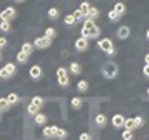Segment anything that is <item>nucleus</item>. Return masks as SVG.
I'll return each instance as SVG.
<instances>
[{
	"mask_svg": "<svg viewBox=\"0 0 149 140\" xmlns=\"http://www.w3.org/2000/svg\"><path fill=\"white\" fill-rule=\"evenodd\" d=\"M101 35V30L99 26L95 24V21H90V19H85L83 21V26H81V38H99Z\"/></svg>",
	"mask_w": 149,
	"mask_h": 140,
	"instance_id": "1",
	"label": "nucleus"
},
{
	"mask_svg": "<svg viewBox=\"0 0 149 140\" xmlns=\"http://www.w3.org/2000/svg\"><path fill=\"white\" fill-rule=\"evenodd\" d=\"M57 83L63 88H66L70 85V73L66 68H57Z\"/></svg>",
	"mask_w": 149,
	"mask_h": 140,
	"instance_id": "2",
	"label": "nucleus"
},
{
	"mask_svg": "<svg viewBox=\"0 0 149 140\" xmlns=\"http://www.w3.org/2000/svg\"><path fill=\"white\" fill-rule=\"evenodd\" d=\"M102 74H104L108 80L116 78V74H118V68H116V64H114V62H111V61H108V62L102 66Z\"/></svg>",
	"mask_w": 149,
	"mask_h": 140,
	"instance_id": "3",
	"label": "nucleus"
},
{
	"mask_svg": "<svg viewBox=\"0 0 149 140\" xmlns=\"http://www.w3.org/2000/svg\"><path fill=\"white\" fill-rule=\"evenodd\" d=\"M102 52H106L108 55H114L116 54V50H114V47H113V42L109 38H102V40H99V45H97Z\"/></svg>",
	"mask_w": 149,
	"mask_h": 140,
	"instance_id": "4",
	"label": "nucleus"
},
{
	"mask_svg": "<svg viewBox=\"0 0 149 140\" xmlns=\"http://www.w3.org/2000/svg\"><path fill=\"white\" fill-rule=\"evenodd\" d=\"M16 73V64H12V62H7L2 69H0V78L2 80H9L12 74Z\"/></svg>",
	"mask_w": 149,
	"mask_h": 140,
	"instance_id": "5",
	"label": "nucleus"
},
{
	"mask_svg": "<svg viewBox=\"0 0 149 140\" xmlns=\"http://www.w3.org/2000/svg\"><path fill=\"white\" fill-rule=\"evenodd\" d=\"M16 17V9L14 7H7L0 12V21H12Z\"/></svg>",
	"mask_w": 149,
	"mask_h": 140,
	"instance_id": "6",
	"label": "nucleus"
},
{
	"mask_svg": "<svg viewBox=\"0 0 149 140\" xmlns=\"http://www.w3.org/2000/svg\"><path fill=\"white\" fill-rule=\"evenodd\" d=\"M50 43H52V40H49L45 36H38L37 40L33 42V47H37V49H49Z\"/></svg>",
	"mask_w": 149,
	"mask_h": 140,
	"instance_id": "7",
	"label": "nucleus"
},
{
	"mask_svg": "<svg viewBox=\"0 0 149 140\" xmlns=\"http://www.w3.org/2000/svg\"><path fill=\"white\" fill-rule=\"evenodd\" d=\"M74 47H76V50H78V52H85V50L88 49V40L80 36V38L74 42Z\"/></svg>",
	"mask_w": 149,
	"mask_h": 140,
	"instance_id": "8",
	"label": "nucleus"
},
{
	"mask_svg": "<svg viewBox=\"0 0 149 140\" xmlns=\"http://www.w3.org/2000/svg\"><path fill=\"white\" fill-rule=\"evenodd\" d=\"M111 125L114 128H123V125H125V116L123 114H114L111 119Z\"/></svg>",
	"mask_w": 149,
	"mask_h": 140,
	"instance_id": "9",
	"label": "nucleus"
},
{
	"mask_svg": "<svg viewBox=\"0 0 149 140\" xmlns=\"http://www.w3.org/2000/svg\"><path fill=\"white\" fill-rule=\"evenodd\" d=\"M30 78L31 80H40L42 78V68L35 64V66H31V69H30Z\"/></svg>",
	"mask_w": 149,
	"mask_h": 140,
	"instance_id": "10",
	"label": "nucleus"
},
{
	"mask_svg": "<svg viewBox=\"0 0 149 140\" xmlns=\"http://www.w3.org/2000/svg\"><path fill=\"white\" fill-rule=\"evenodd\" d=\"M113 10H114L118 16H123V14L127 12V5H125L123 2H116V3L113 5Z\"/></svg>",
	"mask_w": 149,
	"mask_h": 140,
	"instance_id": "11",
	"label": "nucleus"
},
{
	"mask_svg": "<svg viewBox=\"0 0 149 140\" xmlns=\"http://www.w3.org/2000/svg\"><path fill=\"white\" fill-rule=\"evenodd\" d=\"M56 130H57V126H43V137L45 139H54Z\"/></svg>",
	"mask_w": 149,
	"mask_h": 140,
	"instance_id": "12",
	"label": "nucleus"
},
{
	"mask_svg": "<svg viewBox=\"0 0 149 140\" xmlns=\"http://www.w3.org/2000/svg\"><path fill=\"white\" fill-rule=\"evenodd\" d=\"M116 35H118L120 40H125V38H128V36H130V28H128V26H120Z\"/></svg>",
	"mask_w": 149,
	"mask_h": 140,
	"instance_id": "13",
	"label": "nucleus"
},
{
	"mask_svg": "<svg viewBox=\"0 0 149 140\" xmlns=\"http://www.w3.org/2000/svg\"><path fill=\"white\" fill-rule=\"evenodd\" d=\"M33 49H35V47H33V43H30V42H26V43H23V45H21V52H23V54H26L28 57L33 54Z\"/></svg>",
	"mask_w": 149,
	"mask_h": 140,
	"instance_id": "14",
	"label": "nucleus"
},
{
	"mask_svg": "<svg viewBox=\"0 0 149 140\" xmlns=\"http://www.w3.org/2000/svg\"><path fill=\"white\" fill-rule=\"evenodd\" d=\"M68 71H70L71 74H74V76H78V74L81 73V64H80V62H71L70 68H68Z\"/></svg>",
	"mask_w": 149,
	"mask_h": 140,
	"instance_id": "15",
	"label": "nucleus"
},
{
	"mask_svg": "<svg viewBox=\"0 0 149 140\" xmlns=\"http://www.w3.org/2000/svg\"><path fill=\"white\" fill-rule=\"evenodd\" d=\"M99 17V9H95V7H90V10L87 12V16H85V19H90V21H95Z\"/></svg>",
	"mask_w": 149,
	"mask_h": 140,
	"instance_id": "16",
	"label": "nucleus"
},
{
	"mask_svg": "<svg viewBox=\"0 0 149 140\" xmlns=\"http://www.w3.org/2000/svg\"><path fill=\"white\" fill-rule=\"evenodd\" d=\"M95 125L101 126V128L106 126V125H108V118H106V114H101V112H99V114L95 116Z\"/></svg>",
	"mask_w": 149,
	"mask_h": 140,
	"instance_id": "17",
	"label": "nucleus"
},
{
	"mask_svg": "<svg viewBox=\"0 0 149 140\" xmlns=\"http://www.w3.org/2000/svg\"><path fill=\"white\" fill-rule=\"evenodd\" d=\"M123 128L128 130V132H134V130H135V121H134V118H125V125H123Z\"/></svg>",
	"mask_w": 149,
	"mask_h": 140,
	"instance_id": "18",
	"label": "nucleus"
},
{
	"mask_svg": "<svg viewBox=\"0 0 149 140\" xmlns=\"http://www.w3.org/2000/svg\"><path fill=\"white\" fill-rule=\"evenodd\" d=\"M54 139H57V140H66L68 139V132L64 130V128H57L56 130V137Z\"/></svg>",
	"mask_w": 149,
	"mask_h": 140,
	"instance_id": "19",
	"label": "nucleus"
},
{
	"mask_svg": "<svg viewBox=\"0 0 149 140\" xmlns=\"http://www.w3.org/2000/svg\"><path fill=\"white\" fill-rule=\"evenodd\" d=\"M43 36H45V38H49V40H52V38H56V36H57V30H56V28H47V30L43 31Z\"/></svg>",
	"mask_w": 149,
	"mask_h": 140,
	"instance_id": "20",
	"label": "nucleus"
},
{
	"mask_svg": "<svg viewBox=\"0 0 149 140\" xmlns=\"http://www.w3.org/2000/svg\"><path fill=\"white\" fill-rule=\"evenodd\" d=\"M45 123H47V116H45V114H37V116H35V125L45 126Z\"/></svg>",
	"mask_w": 149,
	"mask_h": 140,
	"instance_id": "21",
	"label": "nucleus"
},
{
	"mask_svg": "<svg viewBox=\"0 0 149 140\" xmlns=\"http://www.w3.org/2000/svg\"><path fill=\"white\" fill-rule=\"evenodd\" d=\"M5 99H7V102H9V105L17 104V102H19V97H17V94H14V92H12V94H9V95H7Z\"/></svg>",
	"mask_w": 149,
	"mask_h": 140,
	"instance_id": "22",
	"label": "nucleus"
},
{
	"mask_svg": "<svg viewBox=\"0 0 149 140\" xmlns=\"http://www.w3.org/2000/svg\"><path fill=\"white\" fill-rule=\"evenodd\" d=\"M90 7H92V5H90L88 2H81V3H80V9H78V10H80V12H81L83 16H87V12L90 10Z\"/></svg>",
	"mask_w": 149,
	"mask_h": 140,
	"instance_id": "23",
	"label": "nucleus"
},
{
	"mask_svg": "<svg viewBox=\"0 0 149 140\" xmlns=\"http://www.w3.org/2000/svg\"><path fill=\"white\" fill-rule=\"evenodd\" d=\"M38 111H40V107L30 102V105H28V114H30V116H37V114H38Z\"/></svg>",
	"mask_w": 149,
	"mask_h": 140,
	"instance_id": "24",
	"label": "nucleus"
},
{
	"mask_svg": "<svg viewBox=\"0 0 149 140\" xmlns=\"http://www.w3.org/2000/svg\"><path fill=\"white\" fill-rule=\"evenodd\" d=\"M50 19H57L59 17V9H56V7H52V9H49V14H47Z\"/></svg>",
	"mask_w": 149,
	"mask_h": 140,
	"instance_id": "25",
	"label": "nucleus"
},
{
	"mask_svg": "<svg viewBox=\"0 0 149 140\" xmlns=\"http://www.w3.org/2000/svg\"><path fill=\"white\" fill-rule=\"evenodd\" d=\"M78 90H80V92H87V90H88V81L80 80V81H78Z\"/></svg>",
	"mask_w": 149,
	"mask_h": 140,
	"instance_id": "26",
	"label": "nucleus"
},
{
	"mask_svg": "<svg viewBox=\"0 0 149 140\" xmlns=\"http://www.w3.org/2000/svg\"><path fill=\"white\" fill-rule=\"evenodd\" d=\"M0 31H10V21H0Z\"/></svg>",
	"mask_w": 149,
	"mask_h": 140,
	"instance_id": "27",
	"label": "nucleus"
},
{
	"mask_svg": "<svg viewBox=\"0 0 149 140\" xmlns=\"http://www.w3.org/2000/svg\"><path fill=\"white\" fill-rule=\"evenodd\" d=\"M120 17H121V16H118L114 10H109V12H108V19H109V21H113V23L120 21Z\"/></svg>",
	"mask_w": 149,
	"mask_h": 140,
	"instance_id": "28",
	"label": "nucleus"
},
{
	"mask_svg": "<svg viewBox=\"0 0 149 140\" xmlns=\"http://www.w3.org/2000/svg\"><path fill=\"white\" fill-rule=\"evenodd\" d=\"M71 107H73V109H80V107H81V99H80V97H73V99H71Z\"/></svg>",
	"mask_w": 149,
	"mask_h": 140,
	"instance_id": "29",
	"label": "nucleus"
},
{
	"mask_svg": "<svg viewBox=\"0 0 149 140\" xmlns=\"http://www.w3.org/2000/svg\"><path fill=\"white\" fill-rule=\"evenodd\" d=\"M71 16H73V17H74V21H85V16H83V14H81V12H80L78 9L74 10V12H73V14H71Z\"/></svg>",
	"mask_w": 149,
	"mask_h": 140,
	"instance_id": "30",
	"label": "nucleus"
},
{
	"mask_svg": "<svg viewBox=\"0 0 149 140\" xmlns=\"http://www.w3.org/2000/svg\"><path fill=\"white\" fill-rule=\"evenodd\" d=\"M74 23H76V21H74V17L71 14H68V16L64 17V24H66V26H73Z\"/></svg>",
	"mask_w": 149,
	"mask_h": 140,
	"instance_id": "31",
	"label": "nucleus"
},
{
	"mask_svg": "<svg viewBox=\"0 0 149 140\" xmlns=\"http://www.w3.org/2000/svg\"><path fill=\"white\" fill-rule=\"evenodd\" d=\"M121 139H123V140H134V132L125 130V132L121 133Z\"/></svg>",
	"mask_w": 149,
	"mask_h": 140,
	"instance_id": "32",
	"label": "nucleus"
},
{
	"mask_svg": "<svg viewBox=\"0 0 149 140\" xmlns=\"http://www.w3.org/2000/svg\"><path fill=\"white\" fill-rule=\"evenodd\" d=\"M31 104H35V105H38V107H42V104H43V99H42L40 95H35V97L31 99Z\"/></svg>",
	"mask_w": 149,
	"mask_h": 140,
	"instance_id": "33",
	"label": "nucleus"
},
{
	"mask_svg": "<svg viewBox=\"0 0 149 140\" xmlns=\"http://www.w3.org/2000/svg\"><path fill=\"white\" fill-rule=\"evenodd\" d=\"M7 109H9L7 99H0V112H3V111H7Z\"/></svg>",
	"mask_w": 149,
	"mask_h": 140,
	"instance_id": "34",
	"label": "nucleus"
},
{
	"mask_svg": "<svg viewBox=\"0 0 149 140\" xmlns=\"http://www.w3.org/2000/svg\"><path fill=\"white\" fill-rule=\"evenodd\" d=\"M134 121H135V130H137V128H141V126H144V119H142L141 116H135V118H134Z\"/></svg>",
	"mask_w": 149,
	"mask_h": 140,
	"instance_id": "35",
	"label": "nucleus"
},
{
	"mask_svg": "<svg viewBox=\"0 0 149 140\" xmlns=\"http://www.w3.org/2000/svg\"><path fill=\"white\" fill-rule=\"evenodd\" d=\"M17 61H19L21 64H24V62L28 61V55H26V54H23V52H19V54H17Z\"/></svg>",
	"mask_w": 149,
	"mask_h": 140,
	"instance_id": "36",
	"label": "nucleus"
},
{
	"mask_svg": "<svg viewBox=\"0 0 149 140\" xmlns=\"http://www.w3.org/2000/svg\"><path fill=\"white\" fill-rule=\"evenodd\" d=\"M80 140H92V137H90V133H81Z\"/></svg>",
	"mask_w": 149,
	"mask_h": 140,
	"instance_id": "37",
	"label": "nucleus"
},
{
	"mask_svg": "<svg viewBox=\"0 0 149 140\" xmlns=\"http://www.w3.org/2000/svg\"><path fill=\"white\" fill-rule=\"evenodd\" d=\"M5 45H7V38H3V36H2V38H0V49H3Z\"/></svg>",
	"mask_w": 149,
	"mask_h": 140,
	"instance_id": "38",
	"label": "nucleus"
},
{
	"mask_svg": "<svg viewBox=\"0 0 149 140\" xmlns=\"http://www.w3.org/2000/svg\"><path fill=\"white\" fill-rule=\"evenodd\" d=\"M144 74L149 78V64H146V66H144Z\"/></svg>",
	"mask_w": 149,
	"mask_h": 140,
	"instance_id": "39",
	"label": "nucleus"
},
{
	"mask_svg": "<svg viewBox=\"0 0 149 140\" xmlns=\"http://www.w3.org/2000/svg\"><path fill=\"white\" fill-rule=\"evenodd\" d=\"M144 61H146V64H149V54L146 55V57H144Z\"/></svg>",
	"mask_w": 149,
	"mask_h": 140,
	"instance_id": "40",
	"label": "nucleus"
},
{
	"mask_svg": "<svg viewBox=\"0 0 149 140\" xmlns=\"http://www.w3.org/2000/svg\"><path fill=\"white\" fill-rule=\"evenodd\" d=\"M0 61H2V50H0Z\"/></svg>",
	"mask_w": 149,
	"mask_h": 140,
	"instance_id": "41",
	"label": "nucleus"
},
{
	"mask_svg": "<svg viewBox=\"0 0 149 140\" xmlns=\"http://www.w3.org/2000/svg\"><path fill=\"white\" fill-rule=\"evenodd\" d=\"M146 36H148V38H149V30H148V33H146Z\"/></svg>",
	"mask_w": 149,
	"mask_h": 140,
	"instance_id": "42",
	"label": "nucleus"
},
{
	"mask_svg": "<svg viewBox=\"0 0 149 140\" xmlns=\"http://www.w3.org/2000/svg\"><path fill=\"white\" fill-rule=\"evenodd\" d=\"M16 2H24V0H16Z\"/></svg>",
	"mask_w": 149,
	"mask_h": 140,
	"instance_id": "43",
	"label": "nucleus"
},
{
	"mask_svg": "<svg viewBox=\"0 0 149 140\" xmlns=\"http://www.w3.org/2000/svg\"><path fill=\"white\" fill-rule=\"evenodd\" d=\"M148 95H149V88H148Z\"/></svg>",
	"mask_w": 149,
	"mask_h": 140,
	"instance_id": "44",
	"label": "nucleus"
},
{
	"mask_svg": "<svg viewBox=\"0 0 149 140\" xmlns=\"http://www.w3.org/2000/svg\"><path fill=\"white\" fill-rule=\"evenodd\" d=\"M0 50H2V49H0Z\"/></svg>",
	"mask_w": 149,
	"mask_h": 140,
	"instance_id": "45",
	"label": "nucleus"
}]
</instances>
